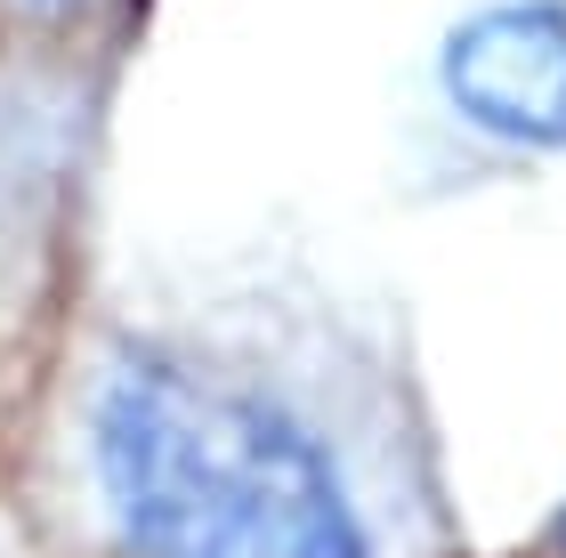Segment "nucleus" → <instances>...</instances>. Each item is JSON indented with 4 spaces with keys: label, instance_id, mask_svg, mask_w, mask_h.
<instances>
[{
    "label": "nucleus",
    "instance_id": "f257e3e1",
    "mask_svg": "<svg viewBox=\"0 0 566 558\" xmlns=\"http://www.w3.org/2000/svg\"><path fill=\"white\" fill-rule=\"evenodd\" d=\"M90 438L106 510L146 558H365L316 445L211 372L130 357Z\"/></svg>",
    "mask_w": 566,
    "mask_h": 558
},
{
    "label": "nucleus",
    "instance_id": "f03ea898",
    "mask_svg": "<svg viewBox=\"0 0 566 558\" xmlns=\"http://www.w3.org/2000/svg\"><path fill=\"white\" fill-rule=\"evenodd\" d=\"M446 90L478 130L558 146L566 138V17L494 9V17L461 24L446 49Z\"/></svg>",
    "mask_w": 566,
    "mask_h": 558
}]
</instances>
